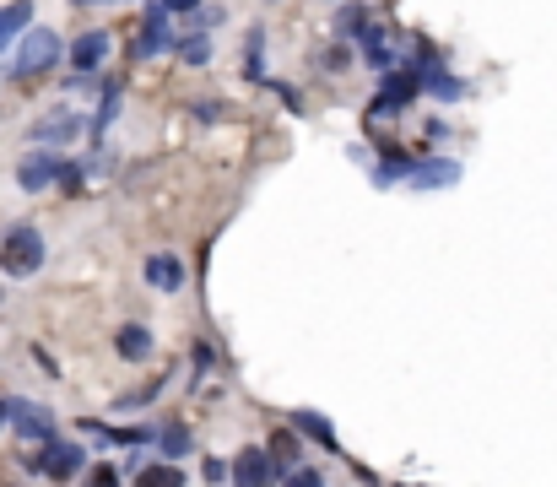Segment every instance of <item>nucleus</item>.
I'll return each mask as SVG.
<instances>
[{
	"label": "nucleus",
	"instance_id": "obj_20",
	"mask_svg": "<svg viewBox=\"0 0 557 487\" xmlns=\"http://www.w3.org/2000/svg\"><path fill=\"white\" fill-rule=\"evenodd\" d=\"M114 114H119V82H109V87H103V103H98V120H92V130H98V136H103V130L114 125Z\"/></svg>",
	"mask_w": 557,
	"mask_h": 487
},
{
	"label": "nucleus",
	"instance_id": "obj_31",
	"mask_svg": "<svg viewBox=\"0 0 557 487\" xmlns=\"http://www.w3.org/2000/svg\"><path fill=\"white\" fill-rule=\"evenodd\" d=\"M195 114H201V120H222L228 109H222V103H195Z\"/></svg>",
	"mask_w": 557,
	"mask_h": 487
},
{
	"label": "nucleus",
	"instance_id": "obj_1",
	"mask_svg": "<svg viewBox=\"0 0 557 487\" xmlns=\"http://www.w3.org/2000/svg\"><path fill=\"white\" fill-rule=\"evenodd\" d=\"M44 233L28 228V222H17V228L6 233V244H0V271L6 276H33L38 266H44Z\"/></svg>",
	"mask_w": 557,
	"mask_h": 487
},
{
	"label": "nucleus",
	"instance_id": "obj_17",
	"mask_svg": "<svg viewBox=\"0 0 557 487\" xmlns=\"http://www.w3.org/2000/svg\"><path fill=\"white\" fill-rule=\"evenodd\" d=\"M136 487H184V471L174 460H152V466L136 471Z\"/></svg>",
	"mask_w": 557,
	"mask_h": 487
},
{
	"label": "nucleus",
	"instance_id": "obj_15",
	"mask_svg": "<svg viewBox=\"0 0 557 487\" xmlns=\"http://www.w3.org/2000/svg\"><path fill=\"white\" fill-rule=\"evenodd\" d=\"M33 28V0H11V6H0V49L11 44L17 33Z\"/></svg>",
	"mask_w": 557,
	"mask_h": 487
},
{
	"label": "nucleus",
	"instance_id": "obj_22",
	"mask_svg": "<svg viewBox=\"0 0 557 487\" xmlns=\"http://www.w3.org/2000/svg\"><path fill=\"white\" fill-rule=\"evenodd\" d=\"M179 60H184V65H206V60H211V38H206V33H195L190 44L179 49Z\"/></svg>",
	"mask_w": 557,
	"mask_h": 487
},
{
	"label": "nucleus",
	"instance_id": "obj_10",
	"mask_svg": "<svg viewBox=\"0 0 557 487\" xmlns=\"http://www.w3.org/2000/svg\"><path fill=\"white\" fill-rule=\"evenodd\" d=\"M103 60H109V33H103V28H92V33H82V38L71 44V65H76V76L98 71Z\"/></svg>",
	"mask_w": 557,
	"mask_h": 487
},
{
	"label": "nucleus",
	"instance_id": "obj_4",
	"mask_svg": "<svg viewBox=\"0 0 557 487\" xmlns=\"http://www.w3.org/2000/svg\"><path fill=\"white\" fill-rule=\"evenodd\" d=\"M82 450H76V444H44V455H28V460H22V466H28V471H44V477H55V482H71L76 477V471H82Z\"/></svg>",
	"mask_w": 557,
	"mask_h": 487
},
{
	"label": "nucleus",
	"instance_id": "obj_7",
	"mask_svg": "<svg viewBox=\"0 0 557 487\" xmlns=\"http://www.w3.org/2000/svg\"><path fill=\"white\" fill-rule=\"evenodd\" d=\"M168 44H174V33H168V11L152 0L147 17H141V33H136V55H141V60H152V55H163Z\"/></svg>",
	"mask_w": 557,
	"mask_h": 487
},
{
	"label": "nucleus",
	"instance_id": "obj_24",
	"mask_svg": "<svg viewBox=\"0 0 557 487\" xmlns=\"http://www.w3.org/2000/svg\"><path fill=\"white\" fill-rule=\"evenodd\" d=\"M336 33H341V38H352V33H363V11H357V6H352V11H341V22H336Z\"/></svg>",
	"mask_w": 557,
	"mask_h": 487
},
{
	"label": "nucleus",
	"instance_id": "obj_23",
	"mask_svg": "<svg viewBox=\"0 0 557 487\" xmlns=\"http://www.w3.org/2000/svg\"><path fill=\"white\" fill-rule=\"evenodd\" d=\"M287 487H325V477L309 471V466H298V471H287Z\"/></svg>",
	"mask_w": 557,
	"mask_h": 487
},
{
	"label": "nucleus",
	"instance_id": "obj_25",
	"mask_svg": "<svg viewBox=\"0 0 557 487\" xmlns=\"http://www.w3.org/2000/svg\"><path fill=\"white\" fill-rule=\"evenodd\" d=\"M195 368H201V374H211V368H217V352H211L206 341H195Z\"/></svg>",
	"mask_w": 557,
	"mask_h": 487
},
{
	"label": "nucleus",
	"instance_id": "obj_18",
	"mask_svg": "<svg viewBox=\"0 0 557 487\" xmlns=\"http://www.w3.org/2000/svg\"><path fill=\"white\" fill-rule=\"evenodd\" d=\"M157 450H163V460L190 455V428H184V423H163V428H157Z\"/></svg>",
	"mask_w": 557,
	"mask_h": 487
},
{
	"label": "nucleus",
	"instance_id": "obj_11",
	"mask_svg": "<svg viewBox=\"0 0 557 487\" xmlns=\"http://www.w3.org/2000/svg\"><path fill=\"white\" fill-rule=\"evenodd\" d=\"M114 352L125 363H147L152 358V331H147V325H119V331H114Z\"/></svg>",
	"mask_w": 557,
	"mask_h": 487
},
{
	"label": "nucleus",
	"instance_id": "obj_29",
	"mask_svg": "<svg viewBox=\"0 0 557 487\" xmlns=\"http://www.w3.org/2000/svg\"><path fill=\"white\" fill-rule=\"evenodd\" d=\"M201 477H206V482H222V477H228V466H222V460H206Z\"/></svg>",
	"mask_w": 557,
	"mask_h": 487
},
{
	"label": "nucleus",
	"instance_id": "obj_8",
	"mask_svg": "<svg viewBox=\"0 0 557 487\" xmlns=\"http://www.w3.org/2000/svg\"><path fill=\"white\" fill-rule=\"evenodd\" d=\"M417 92H428V98H439V103H455V98H466V82H460V76H449L444 65L422 60L417 65Z\"/></svg>",
	"mask_w": 557,
	"mask_h": 487
},
{
	"label": "nucleus",
	"instance_id": "obj_32",
	"mask_svg": "<svg viewBox=\"0 0 557 487\" xmlns=\"http://www.w3.org/2000/svg\"><path fill=\"white\" fill-rule=\"evenodd\" d=\"M71 6H109V0H71Z\"/></svg>",
	"mask_w": 557,
	"mask_h": 487
},
{
	"label": "nucleus",
	"instance_id": "obj_9",
	"mask_svg": "<svg viewBox=\"0 0 557 487\" xmlns=\"http://www.w3.org/2000/svg\"><path fill=\"white\" fill-rule=\"evenodd\" d=\"M60 179V157L55 152H28V157H22V163H17V184H22V190H49V184H55Z\"/></svg>",
	"mask_w": 557,
	"mask_h": 487
},
{
	"label": "nucleus",
	"instance_id": "obj_19",
	"mask_svg": "<svg viewBox=\"0 0 557 487\" xmlns=\"http://www.w3.org/2000/svg\"><path fill=\"white\" fill-rule=\"evenodd\" d=\"M265 455L276 460V471H282V466L293 471V460H298V433H293V428H282V433H276L271 444H265Z\"/></svg>",
	"mask_w": 557,
	"mask_h": 487
},
{
	"label": "nucleus",
	"instance_id": "obj_3",
	"mask_svg": "<svg viewBox=\"0 0 557 487\" xmlns=\"http://www.w3.org/2000/svg\"><path fill=\"white\" fill-rule=\"evenodd\" d=\"M6 423L22 433V439H38V444H55V412L38 401H6Z\"/></svg>",
	"mask_w": 557,
	"mask_h": 487
},
{
	"label": "nucleus",
	"instance_id": "obj_33",
	"mask_svg": "<svg viewBox=\"0 0 557 487\" xmlns=\"http://www.w3.org/2000/svg\"><path fill=\"white\" fill-rule=\"evenodd\" d=\"M0 428H6V401H0Z\"/></svg>",
	"mask_w": 557,
	"mask_h": 487
},
{
	"label": "nucleus",
	"instance_id": "obj_27",
	"mask_svg": "<svg viewBox=\"0 0 557 487\" xmlns=\"http://www.w3.org/2000/svg\"><path fill=\"white\" fill-rule=\"evenodd\" d=\"M60 184H65V190H82V168H76V163H60Z\"/></svg>",
	"mask_w": 557,
	"mask_h": 487
},
{
	"label": "nucleus",
	"instance_id": "obj_28",
	"mask_svg": "<svg viewBox=\"0 0 557 487\" xmlns=\"http://www.w3.org/2000/svg\"><path fill=\"white\" fill-rule=\"evenodd\" d=\"M347 49H325V71H347Z\"/></svg>",
	"mask_w": 557,
	"mask_h": 487
},
{
	"label": "nucleus",
	"instance_id": "obj_26",
	"mask_svg": "<svg viewBox=\"0 0 557 487\" xmlns=\"http://www.w3.org/2000/svg\"><path fill=\"white\" fill-rule=\"evenodd\" d=\"M368 120H395V103L390 98H374V103H368Z\"/></svg>",
	"mask_w": 557,
	"mask_h": 487
},
{
	"label": "nucleus",
	"instance_id": "obj_13",
	"mask_svg": "<svg viewBox=\"0 0 557 487\" xmlns=\"http://www.w3.org/2000/svg\"><path fill=\"white\" fill-rule=\"evenodd\" d=\"M379 98H390L395 109H401V103H411V98H417V71H411V65H395V71H384Z\"/></svg>",
	"mask_w": 557,
	"mask_h": 487
},
{
	"label": "nucleus",
	"instance_id": "obj_12",
	"mask_svg": "<svg viewBox=\"0 0 557 487\" xmlns=\"http://www.w3.org/2000/svg\"><path fill=\"white\" fill-rule=\"evenodd\" d=\"M406 179L417 184V190H444V184L460 179V163H449V157H433V163H417Z\"/></svg>",
	"mask_w": 557,
	"mask_h": 487
},
{
	"label": "nucleus",
	"instance_id": "obj_14",
	"mask_svg": "<svg viewBox=\"0 0 557 487\" xmlns=\"http://www.w3.org/2000/svg\"><path fill=\"white\" fill-rule=\"evenodd\" d=\"M147 282L157 287V293H174V287H184L179 255H152V260H147Z\"/></svg>",
	"mask_w": 557,
	"mask_h": 487
},
{
	"label": "nucleus",
	"instance_id": "obj_21",
	"mask_svg": "<svg viewBox=\"0 0 557 487\" xmlns=\"http://www.w3.org/2000/svg\"><path fill=\"white\" fill-rule=\"evenodd\" d=\"M82 487H119V466H114V460H98V466L82 477Z\"/></svg>",
	"mask_w": 557,
	"mask_h": 487
},
{
	"label": "nucleus",
	"instance_id": "obj_16",
	"mask_svg": "<svg viewBox=\"0 0 557 487\" xmlns=\"http://www.w3.org/2000/svg\"><path fill=\"white\" fill-rule=\"evenodd\" d=\"M293 433H309L314 444H325V450H341V444H336V428H330L320 412H293Z\"/></svg>",
	"mask_w": 557,
	"mask_h": 487
},
{
	"label": "nucleus",
	"instance_id": "obj_30",
	"mask_svg": "<svg viewBox=\"0 0 557 487\" xmlns=\"http://www.w3.org/2000/svg\"><path fill=\"white\" fill-rule=\"evenodd\" d=\"M157 6H163L168 17H174V11H195V6H201V0H157Z\"/></svg>",
	"mask_w": 557,
	"mask_h": 487
},
{
	"label": "nucleus",
	"instance_id": "obj_2",
	"mask_svg": "<svg viewBox=\"0 0 557 487\" xmlns=\"http://www.w3.org/2000/svg\"><path fill=\"white\" fill-rule=\"evenodd\" d=\"M55 60H60V38L49 28H28V33H22V44H17V76H22V82L55 71Z\"/></svg>",
	"mask_w": 557,
	"mask_h": 487
},
{
	"label": "nucleus",
	"instance_id": "obj_5",
	"mask_svg": "<svg viewBox=\"0 0 557 487\" xmlns=\"http://www.w3.org/2000/svg\"><path fill=\"white\" fill-rule=\"evenodd\" d=\"M228 477H233V487H271L282 471H276V460L265 455V450H244V455L228 466Z\"/></svg>",
	"mask_w": 557,
	"mask_h": 487
},
{
	"label": "nucleus",
	"instance_id": "obj_6",
	"mask_svg": "<svg viewBox=\"0 0 557 487\" xmlns=\"http://www.w3.org/2000/svg\"><path fill=\"white\" fill-rule=\"evenodd\" d=\"M87 130L82 114H71V109H55V114H44V120L33 125V141L38 147H65V141H76Z\"/></svg>",
	"mask_w": 557,
	"mask_h": 487
}]
</instances>
